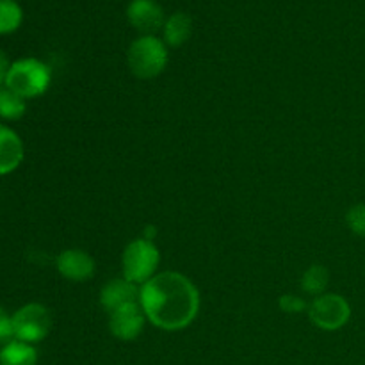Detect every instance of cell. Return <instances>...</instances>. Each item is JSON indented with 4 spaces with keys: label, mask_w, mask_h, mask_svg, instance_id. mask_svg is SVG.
Listing matches in <instances>:
<instances>
[{
    "label": "cell",
    "mask_w": 365,
    "mask_h": 365,
    "mask_svg": "<svg viewBox=\"0 0 365 365\" xmlns=\"http://www.w3.org/2000/svg\"><path fill=\"white\" fill-rule=\"evenodd\" d=\"M139 305L146 319L160 330H184L198 316L200 292L187 277L164 271L141 285Z\"/></svg>",
    "instance_id": "1"
},
{
    "label": "cell",
    "mask_w": 365,
    "mask_h": 365,
    "mask_svg": "<svg viewBox=\"0 0 365 365\" xmlns=\"http://www.w3.org/2000/svg\"><path fill=\"white\" fill-rule=\"evenodd\" d=\"M170 61L168 45L157 36H139L127 52V64L138 78H153L163 73Z\"/></svg>",
    "instance_id": "2"
},
{
    "label": "cell",
    "mask_w": 365,
    "mask_h": 365,
    "mask_svg": "<svg viewBox=\"0 0 365 365\" xmlns=\"http://www.w3.org/2000/svg\"><path fill=\"white\" fill-rule=\"evenodd\" d=\"M50 81H52L50 68L43 61L27 57V59H18L11 64L6 88L27 100L43 95L48 89Z\"/></svg>",
    "instance_id": "3"
},
{
    "label": "cell",
    "mask_w": 365,
    "mask_h": 365,
    "mask_svg": "<svg viewBox=\"0 0 365 365\" xmlns=\"http://www.w3.org/2000/svg\"><path fill=\"white\" fill-rule=\"evenodd\" d=\"M159 250L152 241L146 239H134L128 242L123 252L121 266H123V278L135 285H145L146 282L155 277L159 267Z\"/></svg>",
    "instance_id": "4"
},
{
    "label": "cell",
    "mask_w": 365,
    "mask_h": 365,
    "mask_svg": "<svg viewBox=\"0 0 365 365\" xmlns=\"http://www.w3.org/2000/svg\"><path fill=\"white\" fill-rule=\"evenodd\" d=\"M309 317L321 330L335 331L348 324L351 317V307L342 296L324 292L312 299L309 305Z\"/></svg>",
    "instance_id": "5"
},
{
    "label": "cell",
    "mask_w": 365,
    "mask_h": 365,
    "mask_svg": "<svg viewBox=\"0 0 365 365\" xmlns=\"http://www.w3.org/2000/svg\"><path fill=\"white\" fill-rule=\"evenodd\" d=\"M14 339L27 344H36L48 335L52 317L41 303H29L13 314Z\"/></svg>",
    "instance_id": "6"
},
{
    "label": "cell",
    "mask_w": 365,
    "mask_h": 365,
    "mask_svg": "<svg viewBox=\"0 0 365 365\" xmlns=\"http://www.w3.org/2000/svg\"><path fill=\"white\" fill-rule=\"evenodd\" d=\"M127 20L141 36H155L166 24L163 7L155 0H130L127 6Z\"/></svg>",
    "instance_id": "7"
},
{
    "label": "cell",
    "mask_w": 365,
    "mask_h": 365,
    "mask_svg": "<svg viewBox=\"0 0 365 365\" xmlns=\"http://www.w3.org/2000/svg\"><path fill=\"white\" fill-rule=\"evenodd\" d=\"M145 312L139 302L128 303L109 314V330L120 341H134L145 328Z\"/></svg>",
    "instance_id": "8"
},
{
    "label": "cell",
    "mask_w": 365,
    "mask_h": 365,
    "mask_svg": "<svg viewBox=\"0 0 365 365\" xmlns=\"http://www.w3.org/2000/svg\"><path fill=\"white\" fill-rule=\"evenodd\" d=\"M56 264L61 277L71 282H86L95 274V260L82 250H64Z\"/></svg>",
    "instance_id": "9"
},
{
    "label": "cell",
    "mask_w": 365,
    "mask_h": 365,
    "mask_svg": "<svg viewBox=\"0 0 365 365\" xmlns=\"http://www.w3.org/2000/svg\"><path fill=\"white\" fill-rule=\"evenodd\" d=\"M139 292H141L139 285L132 284L127 278H116L103 285L102 292H100V303L110 314L120 307L139 302Z\"/></svg>",
    "instance_id": "10"
},
{
    "label": "cell",
    "mask_w": 365,
    "mask_h": 365,
    "mask_svg": "<svg viewBox=\"0 0 365 365\" xmlns=\"http://www.w3.org/2000/svg\"><path fill=\"white\" fill-rule=\"evenodd\" d=\"M24 160V143L20 135L6 125H0V175H9Z\"/></svg>",
    "instance_id": "11"
},
{
    "label": "cell",
    "mask_w": 365,
    "mask_h": 365,
    "mask_svg": "<svg viewBox=\"0 0 365 365\" xmlns=\"http://www.w3.org/2000/svg\"><path fill=\"white\" fill-rule=\"evenodd\" d=\"M192 34V18L187 13H173L166 18V24L163 27V41L168 48H178L184 45Z\"/></svg>",
    "instance_id": "12"
},
{
    "label": "cell",
    "mask_w": 365,
    "mask_h": 365,
    "mask_svg": "<svg viewBox=\"0 0 365 365\" xmlns=\"http://www.w3.org/2000/svg\"><path fill=\"white\" fill-rule=\"evenodd\" d=\"M0 365H38V353L32 344L13 341L0 349Z\"/></svg>",
    "instance_id": "13"
},
{
    "label": "cell",
    "mask_w": 365,
    "mask_h": 365,
    "mask_svg": "<svg viewBox=\"0 0 365 365\" xmlns=\"http://www.w3.org/2000/svg\"><path fill=\"white\" fill-rule=\"evenodd\" d=\"M25 100L18 96L16 93L11 91L9 88H0V118L7 121L20 120L25 114Z\"/></svg>",
    "instance_id": "14"
},
{
    "label": "cell",
    "mask_w": 365,
    "mask_h": 365,
    "mask_svg": "<svg viewBox=\"0 0 365 365\" xmlns=\"http://www.w3.org/2000/svg\"><path fill=\"white\" fill-rule=\"evenodd\" d=\"M24 21V11L16 0H0V34L18 31Z\"/></svg>",
    "instance_id": "15"
},
{
    "label": "cell",
    "mask_w": 365,
    "mask_h": 365,
    "mask_svg": "<svg viewBox=\"0 0 365 365\" xmlns=\"http://www.w3.org/2000/svg\"><path fill=\"white\" fill-rule=\"evenodd\" d=\"M328 287V271L324 266H310L302 278V289L310 296L324 294Z\"/></svg>",
    "instance_id": "16"
},
{
    "label": "cell",
    "mask_w": 365,
    "mask_h": 365,
    "mask_svg": "<svg viewBox=\"0 0 365 365\" xmlns=\"http://www.w3.org/2000/svg\"><path fill=\"white\" fill-rule=\"evenodd\" d=\"M346 223H348L349 230L353 234L365 237V203H359V205L351 207L346 214Z\"/></svg>",
    "instance_id": "17"
},
{
    "label": "cell",
    "mask_w": 365,
    "mask_h": 365,
    "mask_svg": "<svg viewBox=\"0 0 365 365\" xmlns=\"http://www.w3.org/2000/svg\"><path fill=\"white\" fill-rule=\"evenodd\" d=\"M13 341H16V339H14L13 316H9V314L0 307V344L6 346Z\"/></svg>",
    "instance_id": "18"
},
{
    "label": "cell",
    "mask_w": 365,
    "mask_h": 365,
    "mask_svg": "<svg viewBox=\"0 0 365 365\" xmlns=\"http://www.w3.org/2000/svg\"><path fill=\"white\" fill-rule=\"evenodd\" d=\"M278 305H280V309L287 314H299V312H305V310H309V305H307L305 299L298 298V296H294V294L282 296L280 302H278Z\"/></svg>",
    "instance_id": "19"
},
{
    "label": "cell",
    "mask_w": 365,
    "mask_h": 365,
    "mask_svg": "<svg viewBox=\"0 0 365 365\" xmlns=\"http://www.w3.org/2000/svg\"><path fill=\"white\" fill-rule=\"evenodd\" d=\"M11 64L9 59H7L6 53L0 50V88H4L6 86V81H7V73H9L11 70Z\"/></svg>",
    "instance_id": "20"
},
{
    "label": "cell",
    "mask_w": 365,
    "mask_h": 365,
    "mask_svg": "<svg viewBox=\"0 0 365 365\" xmlns=\"http://www.w3.org/2000/svg\"><path fill=\"white\" fill-rule=\"evenodd\" d=\"M155 235H157L155 228H153V227H146L145 235H143V239H146V241H152V242H153V239H155Z\"/></svg>",
    "instance_id": "21"
}]
</instances>
